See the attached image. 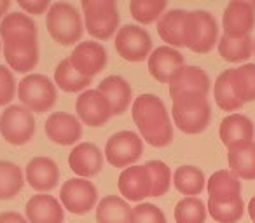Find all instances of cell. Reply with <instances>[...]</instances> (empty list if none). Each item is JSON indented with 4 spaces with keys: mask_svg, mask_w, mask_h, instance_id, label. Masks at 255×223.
<instances>
[{
    "mask_svg": "<svg viewBox=\"0 0 255 223\" xmlns=\"http://www.w3.org/2000/svg\"><path fill=\"white\" fill-rule=\"evenodd\" d=\"M131 115L142 140L156 149L170 145L173 140V126L166 105L156 94H142L135 99Z\"/></svg>",
    "mask_w": 255,
    "mask_h": 223,
    "instance_id": "cell-1",
    "label": "cell"
},
{
    "mask_svg": "<svg viewBox=\"0 0 255 223\" xmlns=\"http://www.w3.org/2000/svg\"><path fill=\"white\" fill-rule=\"evenodd\" d=\"M175 126L185 135H199L210 124L212 108L203 94H182L173 98L171 106Z\"/></svg>",
    "mask_w": 255,
    "mask_h": 223,
    "instance_id": "cell-2",
    "label": "cell"
},
{
    "mask_svg": "<svg viewBox=\"0 0 255 223\" xmlns=\"http://www.w3.org/2000/svg\"><path fill=\"white\" fill-rule=\"evenodd\" d=\"M49 35L60 46H74L82 39V18L70 2H54L46 14Z\"/></svg>",
    "mask_w": 255,
    "mask_h": 223,
    "instance_id": "cell-3",
    "label": "cell"
},
{
    "mask_svg": "<svg viewBox=\"0 0 255 223\" xmlns=\"http://www.w3.org/2000/svg\"><path fill=\"white\" fill-rule=\"evenodd\" d=\"M84 26L96 40H109L119 28V11L114 0H82Z\"/></svg>",
    "mask_w": 255,
    "mask_h": 223,
    "instance_id": "cell-4",
    "label": "cell"
},
{
    "mask_svg": "<svg viewBox=\"0 0 255 223\" xmlns=\"http://www.w3.org/2000/svg\"><path fill=\"white\" fill-rule=\"evenodd\" d=\"M18 98L30 112L44 114L56 105V85L46 75L28 74L18 84Z\"/></svg>",
    "mask_w": 255,
    "mask_h": 223,
    "instance_id": "cell-5",
    "label": "cell"
},
{
    "mask_svg": "<svg viewBox=\"0 0 255 223\" xmlns=\"http://www.w3.org/2000/svg\"><path fill=\"white\" fill-rule=\"evenodd\" d=\"M0 135L11 145H25L35 135L33 114L23 105H9L0 115Z\"/></svg>",
    "mask_w": 255,
    "mask_h": 223,
    "instance_id": "cell-6",
    "label": "cell"
},
{
    "mask_svg": "<svg viewBox=\"0 0 255 223\" xmlns=\"http://www.w3.org/2000/svg\"><path fill=\"white\" fill-rule=\"evenodd\" d=\"M2 51L9 67L19 74L33 70L39 63L37 35H12L2 39Z\"/></svg>",
    "mask_w": 255,
    "mask_h": 223,
    "instance_id": "cell-7",
    "label": "cell"
},
{
    "mask_svg": "<svg viewBox=\"0 0 255 223\" xmlns=\"http://www.w3.org/2000/svg\"><path fill=\"white\" fill-rule=\"evenodd\" d=\"M143 153V140L135 131H119L109 138L105 145V157L114 167L135 166Z\"/></svg>",
    "mask_w": 255,
    "mask_h": 223,
    "instance_id": "cell-8",
    "label": "cell"
},
{
    "mask_svg": "<svg viewBox=\"0 0 255 223\" xmlns=\"http://www.w3.org/2000/svg\"><path fill=\"white\" fill-rule=\"evenodd\" d=\"M116 49L126 61L138 63L150 56L152 39L149 32L138 25H124L116 35Z\"/></svg>",
    "mask_w": 255,
    "mask_h": 223,
    "instance_id": "cell-9",
    "label": "cell"
},
{
    "mask_svg": "<svg viewBox=\"0 0 255 223\" xmlns=\"http://www.w3.org/2000/svg\"><path fill=\"white\" fill-rule=\"evenodd\" d=\"M60 199L65 209L74 215H86L96 206L98 190L93 181L86 178H70L63 183L60 190Z\"/></svg>",
    "mask_w": 255,
    "mask_h": 223,
    "instance_id": "cell-10",
    "label": "cell"
},
{
    "mask_svg": "<svg viewBox=\"0 0 255 223\" xmlns=\"http://www.w3.org/2000/svg\"><path fill=\"white\" fill-rule=\"evenodd\" d=\"M219 39V25L212 12L192 11L191 12V32H189L187 47L198 54H205L215 47Z\"/></svg>",
    "mask_w": 255,
    "mask_h": 223,
    "instance_id": "cell-11",
    "label": "cell"
},
{
    "mask_svg": "<svg viewBox=\"0 0 255 223\" xmlns=\"http://www.w3.org/2000/svg\"><path fill=\"white\" fill-rule=\"evenodd\" d=\"M75 112L82 124L91 128H102L112 117V106L109 99L98 89H88L75 101Z\"/></svg>",
    "mask_w": 255,
    "mask_h": 223,
    "instance_id": "cell-12",
    "label": "cell"
},
{
    "mask_svg": "<svg viewBox=\"0 0 255 223\" xmlns=\"http://www.w3.org/2000/svg\"><path fill=\"white\" fill-rule=\"evenodd\" d=\"M191 32V11L171 9L157 21V33L170 47H187Z\"/></svg>",
    "mask_w": 255,
    "mask_h": 223,
    "instance_id": "cell-13",
    "label": "cell"
},
{
    "mask_svg": "<svg viewBox=\"0 0 255 223\" xmlns=\"http://www.w3.org/2000/svg\"><path fill=\"white\" fill-rule=\"evenodd\" d=\"M70 63L81 75L93 78L105 68L107 51L102 44L95 42V40L81 42L70 54Z\"/></svg>",
    "mask_w": 255,
    "mask_h": 223,
    "instance_id": "cell-14",
    "label": "cell"
},
{
    "mask_svg": "<svg viewBox=\"0 0 255 223\" xmlns=\"http://www.w3.org/2000/svg\"><path fill=\"white\" fill-rule=\"evenodd\" d=\"M184 56L180 51L170 46H161L154 49L149 56V72L157 82L170 84L178 72L184 68Z\"/></svg>",
    "mask_w": 255,
    "mask_h": 223,
    "instance_id": "cell-15",
    "label": "cell"
},
{
    "mask_svg": "<svg viewBox=\"0 0 255 223\" xmlns=\"http://www.w3.org/2000/svg\"><path fill=\"white\" fill-rule=\"evenodd\" d=\"M220 140L227 150H236L252 143L255 135L254 122L243 114H231L220 124Z\"/></svg>",
    "mask_w": 255,
    "mask_h": 223,
    "instance_id": "cell-16",
    "label": "cell"
},
{
    "mask_svg": "<svg viewBox=\"0 0 255 223\" xmlns=\"http://www.w3.org/2000/svg\"><path fill=\"white\" fill-rule=\"evenodd\" d=\"M224 33L229 35H250L255 26V4L245 0H233L224 11Z\"/></svg>",
    "mask_w": 255,
    "mask_h": 223,
    "instance_id": "cell-17",
    "label": "cell"
},
{
    "mask_svg": "<svg viewBox=\"0 0 255 223\" xmlns=\"http://www.w3.org/2000/svg\"><path fill=\"white\" fill-rule=\"evenodd\" d=\"M46 135L58 145H74L82 138V124L77 117L67 112H56L47 117Z\"/></svg>",
    "mask_w": 255,
    "mask_h": 223,
    "instance_id": "cell-18",
    "label": "cell"
},
{
    "mask_svg": "<svg viewBox=\"0 0 255 223\" xmlns=\"http://www.w3.org/2000/svg\"><path fill=\"white\" fill-rule=\"evenodd\" d=\"M210 91V77L199 67H184L177 74V77L170 82L171 99L182 94H203Z\"/></svg>",
    "mask_w": 255,
    "mask_h": 223,
    "instance_id": "cell-19",
    "label": "cell"
},
{
    "mask_svg": "<svg viewBox=\"0 0 255 223\" xmlns=\"http://www.w3.org/2000/svg\"><path fill=\"white\" fill-rule=\"evenodd\" d=\"M60 169L58 164L49 157H33L26 166V181L37 192H49L58 185Z\"/></svg>",
    "mask_w": 255,
    "mask_h": 223,
    "instance_id": "cell-20",
    "label": "cell"
},
{
    "mask_svg": "<svg viewBox=\"0 0 255 223\" xmlns=\"http://www.w3.org/2000/svg\"><path fill=\"white\" fill-rule=\"evenodd\" d=\"M68 166L81 178H93L103 167V153L93 143H79L68 155Z\"/></svg>",
    "mask_w": 255,
    "mask_h": 223,
    "instance_id": "cell-21",
    "label": "cell"
},
{
    "mask_svg": "<svg viewBox=\"0 0 255 223\" xmlns=\"http://www.w3.org/2000/svg\"><path fill=\"white\" fill-rule=\"evenodd\" d=\"M119 192L133 202L150 197V178L145 166H129L119 174Z\"/></svg>",
    "mask_w": 255,
    "mask_h": 223,
    "instance_id": "cell-22",
    "label": "cell"
},
{
    "mask_svg": "<svg viewBox=\"0 0 255 223\" xmlns=\"http://www.w3.org/2000/svg\"><path fill=\"white\" fill-rule=\"evenodd\" d=\"M28 223H63L65 213L61 204L47 194H37L25 206Z\"/></svg>",
    "mask_w": 255,
    "mask_h": 223,
    "instance_id": "cell-23",
    "label": "cell"
},
{
    "mask_svg": "<svg viewBox=\"0 0 255 223\" xmlns=\"http://www.w3.org/2000/svg\"><path fill=\"white\" fill-rule=\"evenodd\" d=\"M98 91L109 99L114 115L124 114L131 103V85L128 84L126 78L119 77V75H110V77L103 78L98 84Z\"/></svg>",
    "mask_w": 255,
    "mask_h": 223,
    "instance_id": "cell-24",
    "label": "cell"
},
{
    "mask_svg": "<svg viewBox=\"0 0 255 223\" xmlns=\"http://www.w3.org/2000/svg\"><path fill=\"white\" fill-rule=\"evenodd\" d=\"M96 223H133V208L119 195H107L96 208Z\"/></svg>",
    "mask_w": 255,
    "mask_h": 223,
    "instance_id": "cell-25",
    "label": "cell"
},
{
    "mask_svg": "<svg viewBox=\"0 0 255 223\" xmlns=\"http://www.w3.org/2000/svg\"><path fill=\"white\" fill-rule=\"evenodd\" d=\"M219 54L229 63L247 61L254 54V40L250 35H229L224 33L219 40Z\"/></svg>",
    "mask_w": 255,
    "mask_h": 223,
    "instance_id": "cell-26",
    "label": "cell"
},
{
    "mask_svg": "<svg viewBox=\"0 0 255 223\" xmlns=\"http://www.w3.org/2000/svg\"><path fill=\"white\" fill-rule=\"evenodd\" d=\"M208 194L212 199H234L241 197V181L233 171H217L208 180Z\"/></svg>",
    "mask_w": 255,
    "mask_h": 223,
    "instance_id": "cell-27",
    "label": "cell"
},
{
    "mask_svg": "<svg viewBox=\"0 0 255 223\" xmlns=\"http://www.w3.org/2000/svg\"><path fill=\"white\" fill-rule=\"evenodd\" d=\"M93 78H88L84 75H81L74 68V65L70 63V58H65L60 61V65L54 70V84L60 89L67 92H81L84 89H88V85L91 84Z\"/></svg>",
    "mask_w": 255,
    "mask_h": 223,
    "instance_id": "cell-28",
    "label": "cell"
},
{
    "mask_svg": "<svg viewBox=\"0 0 255 223\" xmlns=\"http://www.w3.org/2000/svg\"><path fill=\"white\" fill-rule=\"evenodd\" d=\"M208 213L219 223H236L245 213V202L241 197L234 199H208Z\"/></svg>",
    "mask_w": 255,
    "mask_h": 223,
    "instance_id": "cell-29",
    "label": "cell"
},
{
    "mask_svg": "<svg viewBox=\"0 0 255 223\" xmlns=\"http://www.w3.org/2000/svg\"><path fill=\"white\" fill-rule=\"evenodd\" d=\"M229 167L241 180H255V143L241 147L236 150H229L227 153Z\"/></svg>",
    "mask_w": 255,
    "mask_h": 223,
    "instance_id": "cell-30",
    "label": "cell"
},
{
    "mask_svg": "<svg viewBox=\"0 0 255 223\" xmlns=\"http://www.w3.org/2000/svg\"><path fill=\"white\" fill-rule=\"evenodd\" d=\"M205 173L196 166H180L173 174V185L180 194L194 197L205 188Z\"/></svg>",
    "mask_w": 255,
    "mask_h": 223,
    "instance_id": "cell-31",
    "label": "cell"
},
{
    "mask_svg": "<svg viewBox=\"0 0 255 223\" xmlns=\"http://www.w3.org/2000/svg\"><path fill=\"white\" fill-rule=\"evenodd\" d=\"M25 176L18 164L0 160V201L12 199L21 192Z\"/></svg>",
    "mask_w": 255,
    "mask_h": 223,
    "instance_id": "cell-32",
    "label": "cell"
},
{
    "mask_svg": "<svg viewBox=\"0 0 255 223\" xmlns=\"http://www.w3.org/2000/svg\"><path fill=\"white\" fill-rule=\"evenodd\" d=\"M213 96H215V101L219 105V108H222L224 112H234V110L243 106V103L240 101V98L236 94V89L233 85L231 70L222 72L217 77L215 87H213Z\"/></svg>",
    "mask_w": 255,
    "mask_h": 223,
    "instance_id": "cell-33",
    "label": "cell"
},
{
    "mask_svg": "<svg viewBox=\"0 0 255 223\" xmlns=\"http://www.w3.org/2000/svg\"><path fill=\"white\" fill-rule=\"evenodd\" d=\"M233 85L241 103H248L255 99V65L247 63L240 68L231 70Z\"/></svg>",
    "mask_w": 255,
    "mask_h": 223,
    "instance_id": "cell-34",
    "label": "cell"
},
{
    "mask_svg": "<svg viewBox=\"0 0 255 223\" xmlns=\"http://www.w3.org/2000/svg\"><path fill=\"white\" fill-rule=\"evenodd\" d=\"M168 7L166 0H131L129 11L135 21L140 25H150L154 21H159Z\"/></svg>",
    "mask_w": 255,
    "mask_h": 223,
    "instance_id": "cell-35",
    "label": "cell"
},
{
    "mask_svg": "<svg viewBox=\"0 0 255 223\" xmlns=\"http://www.w3.org/2000/svg\"><path fill=\"white\" fill-rule=\"evenodd\" d=\"M12 35H37V26L30 16L23 12H11L0 21V39Z\"/></svg>",
    "mask_w": 255,
    "mask_h": 223,
    "instance_id": "cell-36",
    "label": "cell"
},
{
    "mask_svg": "<svg viewBox=\"0 0 255 223\" xmlns=\"http://www.w3.org/2000/svg\"><path fill=\"white\" fill-rule=\"evenodd\" d=\"M143 166L149 171L150 178V197H161L170 190L171 171L163 160H149Z\"/></svg>",
    "mask_w": 255,
    "mask_h": 223,
    "instance_id": "cell-37",
    "label": "cell"
},
{
    "mask_svg": "<svg viewBox=\"0 0 255 223\" xmlns=\"http://www.w3.org/2000/svg\"><path fill=\"white\" fill-rule=\"evenodd\" d=\"M175 220L177 223H205L206 208L201 199L185 197L175 206Z\"/></svg>",
    "mask_w": 255,
    "mask_h": 223,
    "instance_id": "cell-38",
    "label": "cell"
},
{
    "mask_svg": "<svg viewBox=\"0 0 255 223\" xmlns=\"http://www.w3.org/2000/svg\"><path fill=\"white\" fill-rule=\"evenodd\" d=\"M133 223H168L164 213L157 206L143 202L133 208Z\"/></svg>",
    "mask_w": 255,
    "mask_h": 223,
    "instance_id": "cell-39",
    "label": "cell"
},
{
    "mask_svg": "<svg viewBox=\"0 0 255 223\" xmlns=\"http://www.w3.org/2000/svg\"><path fill=\"white\" fill-rule=\"evenodd\" d=\"M16 94V80L12 70L5 65H0V106H5L12 101Z\"/></svg>",
    "mask_w": 255,
    "mask_h": 223,
    "instance_id": "cell-40",
    "label": "cell"
},
{
    "mask_svg": "<svg viewBox=\"0 0 255 223\" xmlns=\"http://www.w3.org/2000/svg\"><path fill=\"white\" fill-rule=\"evenodd\" d=\"M18 5L23 9V11H26L28 14H44L46 11H49L51 9V2L49 0H18Z\"/></svg>",
    "mask_w": 255,
    "mask_h": 223,
    "instance_id": "cell-41",
    "label": "cell"
},
{
    "mask_svg": "<svg viewBox=\"0 0 255 223\" xmlns=\"http://www.w3.org/2000/svg\"><path fill=\"white\" fill-rule=\"evenodd\" d=\"M0 223H28V220L16 211L0 213Z\"/></svg>",
    "mask_w": 255,
    "mask_h": 223,
    "instance_id": "cell-42",
    "label": "cell"
},
{
    "mask_svg": "<svg viewBox=\"0 0 255 223\" xmlns=\"http://www.w3.org/2000/svg\"><path fill=\"white\" fill-rule=\"evenodd\" d=\"M11 7V2L9 0H0V18L4 19V14L7 16V11Z\"/></svg>",
    "mask_w": 255,
    "mask_h": 223,
    "instance_id": "cell-43",
    "label": "cell"
},
{
    "mask_svg": "<svg viewBox=\"0 0 255 223\" xmlns=\"http://www.w3.org/2000/svg\"><path fill=\"white\" fill-rule=\"evenodd\" d=\"M248 215H250V218L255 222V197H252L250 202H248Z\"/></svg>",
    "mask_w": 255,
    "mask_h": 223,
    "instance_id": "cell-44",
    "label": "cell"
},
{
    "mask_svg": "<svg viewBox=\"0 0 255 223\" xmlns=\"http://www.w3.org/2000/svg\"><path fill=\"white\" fill-rule=\"evenodd\" d=\"M254 54H255V40H254Z\"/></svg>",
    "mask_w": 255,
    "mask_h": 223,
    "instance_id": "cell-45",
    "label": "cell"
},
{
    "mask_svg": "<svg viewBox=\"0 0 255 223\" xmlns=\"http://www.w3.org/2000/svg\"><path fill=\"white\" fill-rule=\"evenodd\" d=\"M0 49H2V39H0Z\"/></svg>",
    "mask_w": 255,
    "mask_h": 223,
    "instance_id": "cell-46",
    "label": "cell"
}]
</instances>
